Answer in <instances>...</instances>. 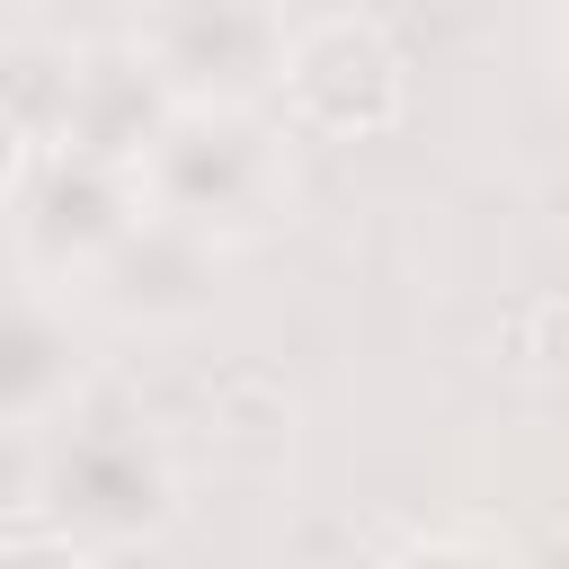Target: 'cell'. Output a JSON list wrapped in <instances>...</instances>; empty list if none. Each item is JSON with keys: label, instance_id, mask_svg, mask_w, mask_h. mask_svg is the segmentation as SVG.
I'll list each match as a JSON object with an SVG mask.
<instances>
[{"label": "cell", "instance_id": "obj_1", "mask_svg": "<svg viewBox=\"0 0 569 569\" xmlns=\"http://www.w3.org/2000/svg\"><path fill=\"white\" fill-rule=\"evenodd\" d=\"M36 516L71 551L160 542L169 516H178V462L133 409L80 391L62 418L36 427Z\"/></svg>", "mask_w": 569, "mask_h": 569}, {"label": "cell", "instance_id": "obj_2", "mask_svg": "<svg viewBox=\"0 0 569 569\" xmlns=\"http://www.w3.org/2000/svg\"><path fill=\"white\" fill-rule=\"evenodd\" d=\"M133 187L151 213L204 231V240H258L284 196H293V169H284V124L267 107H196L178 98L151 142L133 151Z\"/></svg>", "mask_w": 569, "mask_h": 569}, {"label": "cell", "instance_id": "obj_3", "mask_svg": "<svg viewBox=\"0 0 569 569\" xmlns=\"http://www.w3.org/2000/svg\"><path fill=\"white\" fill-rule=\"evenodd\" d=\"M276 116L302 142H373L409 116V62L373 18H311L284 36Z\"/></svg>", "mask_w": 569, "mask_h": 569}, {"label": "cell", "instance_id": "obj_4", "mask_svg": "<svg viewBox=\"0 0 569 569\" xmlns=\"http://www.w3.org/2000/svg\"><path fill=\"white\" fill-rule=\"evenodd\" d=\"M284 36V0H142L133 18V44L160 89L196 107H267Z\"/></svg>", "mask_w": 569, "mask_h": 569}, {"label": "cell", "instance_id": "obj_5", "mask_svg": "<svg viewBox=\"0 0 569 569\" xmlns=\"http://www.w3.org/2000/svg\"><path fill=\"white\" fill-rule=\"evenodd\" d=\"M142 213V187H133V160H98V151H71V142H36V169L18 178L9 196V240L18 258L44 276V284H80L89 258Z\"/></svg>", "mask_w": 569, "mask_h": 569}, {"label": "cell", "instance_id": "obj_6", "mask_svg": "<svg viewBox=\"0 0 569 569\" xmlns=\"http://www.w3.org/2000/svg\"><path fill=\"white\" fill-rule=\"evenodd\" d=\"M80 293L116 320V329H187L222 302V240L169 222V213H133L80 276Z\"/></svg>", "mask_w": 569, "mask_h": 569}, {"label": "cell", "instance_id": "obj_7", "mask_svg": "<svg viewBox=\"0 0 569 569\" xmlns=\"http://www.w3.org/2000/svg\"><path fill=\"white\" fill-rule=\"evenodd\" d=\"M178 98L160 89V71L142 62V44H98L62 71V107H53V133L44 142H71V151H98V160H133L151 142V124L169 116Z\"/></svg>", "mask_w": 569, "mask_h": 569}, {"label": "cell", "instance_id": "obj_8", "mask_svg": "<svg viewBox=\"0 0 569 569\" xmlns=\"http://www.w3.org/2000/svg\"><path fill=\"white\" fill-rule=\"evenodd\" d=\"M89 391V356L62 302L44 293H9L0 302V418L9 427H44Z\"/></svg>", "mask_w": 569, "mask_h": 569}, {"label": "cell", "instance_id": "obj_9", "mask_svg": "<svg viewBox=\"0 0 569 569\" xmlns=\"http://www.w3.org/2000/svg\"><path fill=\"white\" fill-rule=\"evenodd\" d=\"M507 365H525L542 382H569V293H542L507 320Z\"/></svg>", "mask_w": 569, "mask_h": 569}, {"label": "cell", "instance_id": "obj_10", "mask_svg": "<svg viewBox=\"0 0 569 569\" xmlns=\"http://www.w3.org/2000/svg\"><path fill=\"white\" fill-rule=\"evenodd\" d=\"M27 516H36V427L0 418V560H9V542H18Z\"/></svg>", "mask_w": 569, "mask_h": 569}, {"label": "cell", "instance_id": "obj_11", "mask_svg": "<svg viewBox=\"0 0 569 569\" xmlns=\"http://www.w3.org/2000/svg\"><path fill=\"white\" fill-rule=\"evenodd\" d=\"M27 169H36V133H27V116L0 98V213H9V196H18Z\"/></svg>", "mask_w": 569, "mask_h": 569}, {"label": "cell", "instance_id": "obj_12", "mask_svg": "<svg viewBox=\"0 0 569 569\" xmlns=\"http://www.w3.org/2000/svg\"><path fill=\"white\" fill-rule=\"evenodd\" d=\"M560 53H569V18H560Z\"/></svg>", "mask_w": 569, "mask_h": 569}]
</instances>
